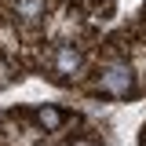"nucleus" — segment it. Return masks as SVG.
I'll return each instance as SVG.
<instances>
[{
	"label": "nucleus",
	"mask_w": 146,
	"mask_h": 146,
	"mask_svg": "<svg viewBox=\"0 0 146 146\" xmlns=\"http://www.w3.org/2000/svg\"><path fill=\"white\" fill-rule=\"evenodd\" d=\"M36 121H40L44 131H58V128H62V113H58L55 106H40L36 110Z\"/></svg>",
	"instance_id": "obj_3"
},
{
	"label": "nucleus",
	"mask_w": 146,
	"mask_h": 146,
	"mask_svg": "<svg viewBox=\"0 0 146 146\" xmlns=\"http://www.w3.org/2000/svg\"><path fill=\"white\" fill-rule=\"evenodd\" d=\"M15 11L22 18H36V15H44V0H18Z\"/></svg>",
	"instance_id": "obj_4"
},
{
	"label": "nucleus",
	"mask_w": 146,
	"mask_h": 146,
	"mask_svg": "<svg viewBox=\"0 0 146 146\" xmlns=\"http://www.w3.org/2000/svg\"><path fill=\"white\" fill-rule=\"evenodd\" d=\"M131 88H135V73H131V66L113 62V66L102 70V91H110V95H128Z\"/></svg>",
	"instance_id": "obj_1"
},
{
	"label": "nucleus",
	"mask_w": 146,
	"mask_h": 146,
	"mask_svg": "<svg viewBox=\"0 0 146 146\" xmlns=\"http://www.w3.org/2000/svg\"><path fill=\"white\" fill-rule=\"evenodd\" d=\"M73 146H95V143H88V139H80V143H73Z\"/></svg>",
	"instance_id": "obj_5"
},
{
	"label": "nucleus",
	"mask_w": 146,
	"mask_h": 146,
	"mask_svg": "<svg viewBox=\"0 0 146 146\" xmlns=\"http://www.w3.org/2000/svg\"><path fill=\"white\" fill-rule=\"evenodd\" d=\"M55 73H62V77H77V73H80V51H73L70 44H62V48L55 51Z\"/></svg>",
	"instance_id": "obj_2"
}]
</instances>
